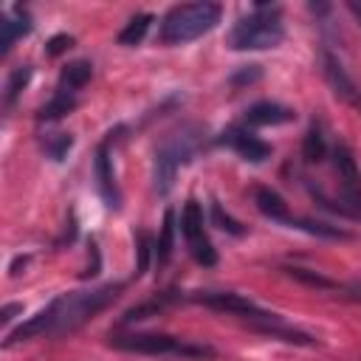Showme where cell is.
Instances as JSON below:
<instances>
[{
    "label": "cell",
    "mask_w": 361,
    "mask_h": 361,
    "mask_svg": "<svg viewBox=\"0 0 361 361\" xmlns=\"http://www.w3.org/2000/svg\"><path fill=\"white\" fill-rule=\"evenodd\" d=\"M124 290V282H110L93 290H71V293H59L56 299H51L48 307H42L34 319H28L25 324H20L8 338L6 347L14 341H25L34 336H59V333H71L76 327H82L85 322H90L96 313H102L118 293Z\"/></svg>",
    "instance_id": "obj_1"
},
{
    "label": "cell",
    "mask_w": 361,
    "mask_h": 361,
    "mask_svg": "<svg viewBox=\"0 0 361 361\" xmlns=\"http://www.w3.org/2000/svg\"><path fill=\"white\" fill-rule=\"evenodd\" d=\"M223 8L217 3H183L166 11V17L161 20V39L166 45H183L192 42L203 34H209L217 23H220Z\"/></svg>",
    "instance_id": "obj_2"
},
{
    "label": "cell",
    "mask_w": 361,
    "mask_h": 361,
    "mask_svg": "<svg viewBox=\"0 0 361 361\" xmlns=\"http://www.w3.org/2000/svg\"><path fill=\"white\" fill-rule=\"evenodd\" d=\"M282 39L285 25L279 20V6H257V11L243 17L228 34V45L234 51H268Z\"/></svg>",
    "instance_id": "obj_3"
},
{
    "label": "cell",
    "mask_w": 361,
    "mask_h": 361,
    "mask_svg": "<svg viewBox=\"0 0 361 361\" xmlns=\"http://www.w3.org/2000/svg\"><path fill=\"white\" fill-rule=\"evenodd\" d=\"M110 347L138 355H178V358H212L214 350L206 344H192L178 336L166 333H133V336H113Z\"/></svg>",
    "instance_id": "obj_4"
},
{
    "label": "cell",
    "mask_w": 361,
    "mask_h": 361,
    "mask_svg": "<svg viewBox=\"0 0 361 361\" xmlns=\"http://www.w3.org/2000/svg\"><path fill=\"white\" fill-rule=\"evenodd\" d=\"M197 149V135L192 130H180V133H172L155 152V164H152V186L158 195H169L172 186H175V178H178V169L183 164L192 161Z\"/></svg>",
    "instance_id": "obj_5"
},
{
    "label": "cell",
    "mask_w": 361,
    "mask_h": 361,
    "mask_svg": "<svg viewBox=\"0 0 361 361\" xmlns=\"http://www.w3.org/2000/svg\"><path fill=\"white\" fill-rule=\"evenodd\" d=\"M192 299L200 302V305H206V307H212V310L243 316V319H248L251 324H265V322L279 319L276 313L262 310L259 305H254L251 299H245V296H240V293H234V290H197V293H192Z\"/></svg>",
    "instance_id": "obj_6"
},
{
    "label": "cell",
    "mask_w": 361,
    "mask_h": 361,
    "mask_svg": "<svg viewBox=\"0 0 361 361\" xmlns=\"http://www.w3.org/2000/svg\"><path fill=\"white\" fill-rule=\"evenodd\" d=\"M333 166L341 180V206L347 217H361V172L355 164V155L347 144H338L333 152Z\"/></svg>",
    "instance_id": "obj_7"
},
{
    "label": "cell",
    "mask_w": 361,
    "mask_h": 361,
    "mask_svg": "<svg viewBox=\"0 0 361 361\" xmlns=\"http://www.w3.org/2000/svg\"><path fill=\"white\" fill-rule=\"evenodd\" d=\"M180 228H183V237H186V245H189V254L195 257V262L203 268H212L217 262V251H214L209 234L203 231V212H200L197 200H189L183 206Z\"/></svg>",
    "instance_id": "obj_8"
},
{
    "label": "cell",
    "mask_w": 361,
    "mask_h": 361,
    "mask_svg": "<svg viewBox=\"0 0 361 361\" xmlns=\"http://www.w3.org/2000/svg\"><path fill=\"white\" fill-rule=\"evenodd\" d=\"M322 68H324V79H327L330 90L336 93V99L344 102V104L353 107V110H361V90H358V85L353 82V76L347 73V68L341 65V59H338L330 48L322 51Z\"/></svg>",
    "instance_id": "obj_9"
},
{
    "label": "cell",
    "mask_w": 361,
    "mask_h": 361,
    "mask_svg": "<svg viewBox=\"0 0 361 361\" xmlns=\"http://www.w3.org/2000/svg\"><path fill=\"white\" fill-rule=\"evenodd\" d=\"M110 133L107 138L96 147V161H93V169H96V186H99V195L104 200L107 209H121V192H118V183H116V172H113V164H110Z\"/></svg>",
    "instance_id": "obj_10"
},
{
    "label": "cell",
    "mask_w": 361,
    "mask_h": 361,
    "mask_svg": "<svg viewBox=\"0 0 361 361\" xmlns=\"http://www.w3.org/2000/svg\"><path fill=\"white\" fill-rule=\"evenodd\" d=\"M226 141L240 152V158H245V161H251V164H262V161L271 155V147H268L262 138H257L254 133L243 130V127H231V130L226 133Z\"/></svg>",
    "instance_id": "obj_11"
},
{
    "label": "cell",
    "mask_w": 361,
    "mask_h": 361,
    "mask_svg": "<svg viewBox=\"0 0 361 361\" xmlns=\"http://www.w3.org/2000/svg\"><path fill=\"white\" fill-rule=\"evenodd\" d=\"M296 113L285 104H276V102H257L254 107L245 110V124L251 127H268V124H288L293 121Z\"/></svg>",
    "instance_id": "obj_12"
},
{
    "label": "cell",
    "mask_w": 361,
    "mask_h": 361,
    "mask_svg": "<svg viewBox=\"0 0 361 361\" xmlns=\"http://www.w3.org/2000/svg\"><path fill=\"white\" fill-rule=\"evenodd\" d=\"M254 203H257V209L265 214V217H271L274 223H285V226H290V212H288V203L282 200V195L279 192H274V189H268V186H257L254 189Z\"/></svg>",
    "instance_id": "obj_13"
},
{
    "label": "cell",
    "mask_w": 361,
    "mask_h": 361,
    "mask_svg": "<svg viewBox=\"0 0 361 361\" xmlns=\"http://www.w3.org/2000/svg\"><path fill=\"white\" fill-rule=\"evenodd\" d=\"M178 299H180V293H178V290H164V293H155L152 299H147V302H141V305L130 307V310L121 316V324H133V322H141V319L158 316L164 307H169V305H172V302H178Z\"/></svg>",
    "instance_id": "obj_14"
},
{
    "label": "cell",
    "mask_w": 361,
    "mask_h": 361,
    "mask_svg": "<svg viewBox=\"0 0 361 361\" xmlns=\"http://www.w3.org/2000/svg\"><path fill=\"white\" fill-rule=\"evenodd\" d=\"M0 28H3L0 54L6 56V54L11 51V45H14V39H17V37H25V34L31 31V20H28V14H25V11L17 6V8H14V17H3Z\"/></svg>",
    "instance_id": "obj_15"
},
{
    "label": "cell",
    "mask_w": 361,
    "mask_h": 361,
    "mask_svg": "<svg viewBox=\"0 0 361 361\" xmlns=\"http://www.w3.org/2000/svg\"><path fill=\"white\" fill-rule=\"evenodd\" d=\"M90 76H93V65H90V62H85V59L71 62V65H65L62 73H59V90L76 93V90H82V87L90 82Z\"/></svg>",
    "instance_id": "obj_16"
},
{
    "label": "cell",
    "mask_w": 361,
    "mask_h": 361,
    "mask_svg": "<svg viewBox=\"0 0 361 361\" xmlns=\"http://www.w3.org/2000/svg\"><path fill=\"white\" fill-rule=\"evenodd\" d=\"M73 107H76V96H73V93H65V90H56V93L51 96V102H45V104L39 107L37 118H39V121H56V118H62L65 113H71Z\"/></svg>",
    "instance_id": "obj_17"
},
{
    "label": "cell",
    "mask_w": 361,
    "mask_h": 361,
    "mask_svg": "<svg viewBox=\"0 0 361 361\" xmlns=\"http://www.w3.org/2000/svg\"><path fill=\"white\" fill-rule=\"evenodd\" d=\"M302 155L307 164H322L324 155H327V144H324V135H322V127L313 121L302 138Z\"/></svg>",
    "instance_id": "obj_18"
},
{
    "label": "cell",
    "mask_w": 361,
    "mask_h": 361,
    "mask_svg": "<svg viewBox=\"0 0 361 361\" xmlns=\"http://www.w3.org/2000/svg\"><path fill=\"white\" fill-rule=\"evenodd\" d=\"M290 228H302L307 234L327 237V240H350V231H344L338 226H330V223H322V220H307V217H293L290 220Z\"/></svg>",
    "instance_id": "obj_19"
},
{
    "label": "cell",
    "mask_w": 361,
    "mask_h": 361,
    "mask_svg": "<svg viewBox=\"0 0 361 361\" xmlns=\"http://www.w3.org/2000/svg\"><path fill=\"white\" fill-rule=\"evenodd\" d=\"M175 237V212L169 209L166 214H164V226H161V240L155 243V259H158V265H166L169 262V257H172V240Z\"/></svg>",
    "instance_id": "obj_20"
},
{
    "label": "cell",
    "mask_w": 361,
    "mask_h": 361,
    "mask_svg": "<svg viewBox=\"0 0 361 361\" xmlns=\"http://www.w3.org/2000/svg\"><path fill=\"white\" fill-rule=\"evenodd\" d=\"M149 23H152V14H135L118 34V45H138L147 31H149Z\"/></svg>",
    "instance_id": "obj_21"
},
{
    "label": "cell",
    "mask_w": 361,
    "mask_h": 361,
    "mask_svg": "<svg viewBox=\"0 0 361 361\" xmlns=\"http://www.w3.org/2000/svg\"><path fill=\"white\" fill-rule=\"evenodd\" d=\"M28 79H31V68H28V65L11 71V76H8V82H6V107L14 104V99L20 96V90L28 85Z\"/></svg>",
    "instance_id": "obj_22"
},
{
    "label": "cell",
    "mask_w": 361,
    "mask_h": 361,
    "mask_svg": "<svg viewBox=\"0 0 361 361\" xmlns=\"http://www.w3.org/2000/svg\"><path fill=\"white\" fill-rule=\"evenodd\" d=\"M288 271V276L290 279H296V282H302V285H310V288H333V279H327V276H322V274H316V271H307V268H285Z\"/></svg>",
    "instance_id": "obj_23"
},
{
    "label": "cell",
    "mask_w": 361,
    "mask_h": 361,
    "mask_svg": "<svg viewBox=\"0 0 361 361\" xmlns=\"http://www.w3.org/2000/svg\"><path fill=\"white\" fill-rule=\"evenodd\" d=\"M71 147H73V135H71V133H56V135H51V138L45 141V149H48V155H51L54 161H62Z\"/></svg>",
    "instance_id": "obj_24"
},
{
    "label": "cell",
    "mask_w": 361,
    "mask_h": 361,
    "mask_svg": "<svg viewBox=\"0 0 361 361\" xmlns=\"http://www.w3.org/2000/svg\"><path fill=\"white\" fill-rule=\"evenodd\" d=\"M212 220H214V226H217V228H223V231H228V234H234V237H240V234L245 231V228H243L231 214H226V212H223V206H220L217 200L212 203Z\"/></svg>",
    "instance_id": "obj_25"
},
{
    "label": "cell",
    "mask_w": 361,
    "mask_h": 361,
    "mask_svg": "<svg viewBox=\"0 0 361 361\" xmlns=\"http://www.w3.org/2000/svg\"><path fill=\"white\" fill-rule=\"evenodd\" d=\"M152 251H155V248H152L149 237H147V234H141V237H138V268H135V274H138V276L147 271V265H149V254H152Z\"/></svg>",
    "instance_id": "obj_26"
},
{
    "label": "cell",
    "mask_w": 361,
    "mask_h": 361,
    "mask_svg": "<svg viewBox=\"0 0 361 361\" xmlns=\"http://www.w3.org/2000/svg\"><path fill=\"white\" fill-rule=\"evenodd\" d=\"M73 45V39L68 37V34H56V37H51L48 39V45H45V54H51V56H56V54H62V51H68Z\"/></svg>",
    "instance_id": "obj_27"
},
{
    "label": "cell",
    "mask_w": 361,
    "mask_h": 361,
    "mask_svg": "<svg viewBox=\"0 0 361 361\" xmlns=\"http://www.w3.org/2000/svg\"><path fill=\"white\" fill-rule=\"evenodd\" d=\"M257 79H259V68L257 65H248V71H240V73L231 76L234 85H240V82H257Z\"/></svg>",
    "instance_id": "obj_28"
},
{
    "label": "cell",
    "mask_w": 361,
    "mask_h": 361,
    "mask_svg": "<svg viewBox=\"0 0 361 361\" xmlns=\"http://www.w3.org/2000/svg\"><path fill=\"white\" fill-rule=\"evenodd\" d=\"M17 313H23V305H20V302L6 305V307H3V313H0V324H8V322L17 316Z\"/></svg>",
    "instance_id": "obj_29"
},
{
    "label": "cell",
    "mask_w": 361,
    "mask_h": 361,
    "mask_svg": "<svg viewBox=\"0 0 361 361\" xmlns=\"http://www.w3.org/2000/svg\"><path fill=\"white\" fill-rule=\"evenodd\" d=\"M350 296L353 299H361V282L358 285H350Z\"/></svg>",
    "instance_id": "obj_30"
},
{
    "label": "cell",
    "mask_w": 361,
    "mask_h": 361,
    "mask_svg": "<svg viewBox=\"0 0 361 361\" xmlns=\"http://www.w3.org/2000/svg\"><path fill=\"white\" fill-rule=\"evenodd\" d=\"M350 11H353V14L361 20V6H358V3H350Z\"/></svg>",
    "instance_id": "obj_31"
}]
</instances>
